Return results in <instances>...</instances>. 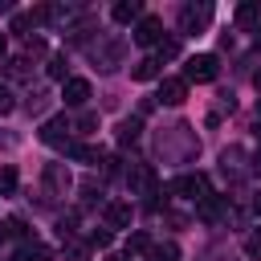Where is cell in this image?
Listing matches in <instances>:
<instances>
[{
    "label": "cell",
    "mask_w": 261,
    "mask_h": 261,
    "mask_svg": "<svg viewBox=\"0 0 261 261\" xmlns=\"http://www.w3.org/2000/svg\"><path fill=\"white\" fill-rule=\"evenodd\" d=\"M106 228H130V204H122V200L106 204Z\"/></svg>",
    "instance_id": "cell-8"
},
{
    "label": "cell",
    "mask_w": 261,
    "mask_h": 261,
    "mask_svg": "<svg viewBox=\"0 0 261 261\" xmlns=\"http://www.w3.org/2000/svg\"><path fill=\"white\" fill-rule=\"evenodd\" d=\"M135 41H139V45H159V41H163V24H159L155 16H143L139 29H135Z\"/></svg>",
    "instance_id": "cell-7"
},
{
    "label": "cell",
    "mask_w": 261,
    "mask_h": 261,
    "mask_svg": "<svg viewBox=\"0 0 261 261\" xmlns=\"http://www.w3.org/2000/svg\"><path fill=\"white\" fill-rule=\"evenodd\" d=\"M0 192H4V196L16 192V167H12V163H0Z\"/></svg>",
    "instance_id": "cell-14"
},
{
    "label": "cell",
    "mask_w": 261,
    "mask_h": 261,
    "mask_svg": "<svg viewBox=\"0 0 261 261\" xmlns=\"http://www.w3.org/2000/svg\"><path fill=\"white\" fill-rule=\"evenodd\" d=\"M8 237H12V224H8V220H0V245H4Z\"/></svg>",
    "instance_id": "cell-25"
},
{
    "label": "cell",
    "mask_w": 261,
    "mask_h": 261,
    "mask_svg": "<svg viewBox=\"0 0 261 261\" xmlns=\"http://www.w3.org/2000/svg\"><path fill=\"white\" fill-rule=\"evenodd\" d=\"M12 106H16V102H12V90L0 86V114H12Z\"/></svg>",
    "instance_id": "cell-22"
},
{
    "label": "cell",
    "mask_w": 261,
    "mask_h": 261,
    "mask_svg": "<svg viewBox=\"0 0 261 261\" xmlns=\"http://www.w3.org/2000/svg\"><path fill=\"white\" fill-rule=\"evenodd\" d=\"M253 171H257V175H261V151H257V155H253Z\"/></svg>",
    "instance_id": "cell-26"
},
{
    "label": "cell",
    "mask_w": 261,
    "mask_h": 261,
    "mask_svg": "<svg viewBox=\"0 0 261 261\" xmlns=\"http://www.w3.org/2000/svg\"><path fill=\"white\" fill-rule=\"evenodd\" d=\"M253 208H257V212H261V196H257V200H253Z\"/></svg>",
    "instance_id": "cell-28"
},
{
    "label": "cell",
    "mask_w": 261,
    "mask_h": 261,
    "mask_svg": "<svg viewBox=\"0 0 261 261\" xmlns=\"http://www.w3.org/2000/svg\"><path fill=\"white\" fill-rule=\"evenodd\" d=\"M130 77H135V82H151V77H159V57H143V61H135V65H130Z\"/></svg>",
    "instance_id": "cell-10"
},
{
    "label": "cell",
    "mask_w": 261,
    "mask_h": 261,
    "mask_svg": "<svg viewBox=\"0 0 261 261\" xmlns=\"http://www.w3.org/2000/svg\"><path fill=\"white\" fill-rule=\"evenodd\" d=\"M257 20H261V0H249V4L237 8V24H241V29H253Z\"/></svg>",
    "instance_id": "cell-11"
},
{
    "label": "cell",
    "mask_w": 261,
    "mask_h": 261,
    "mask_svg": "<svg viewBox=\"0 0 261 261\" xmlns=\"http://www.w3.org/2000/svg\"><path fill=\"white\" fill-rule=\"evenodd\" d=\"M188 98V82L184 77H163V86H159V102L163 106H179Z\"/></svg>",
    "instance_id": "cell-6"
},
{
    "label": "cell",
    "mask_w": 261,
    "mask_h": 261,
    "mask_svg": "<svg viewBox=\"0 0 261 261\" xmlns=\"http://www.w3.org/2000/svg\"><path fill=\"white\" fill-rule=\"evenodd\" d=\"M245 253H249V257H261V228L245 237Z\"/></svg>",
    "instance_id": "cell-20"
},
{
    "label": "cell",
    "mask_w": 261,
    "mask_h": 261,
    "mask_svg": "<svg viewBox=\"0 0 261 261\" xmlns=\"http://www.w3.org/2000/svg\"><path fill=\"white\" fill-rule=\"evenodd\" d=\"M61 98H65V106H86L90 102V82L86 77H65Z\"/></svg>",
    "instance_id": "cell-5"
},
{
    "label": "cell",
    "mask_w": 261,
    "mask_h": 261,
    "mask_svg": "<svg viewBox=\"0 0 261 261\" xmlns=\"http://www.w3.org/2000/svg\"><path fill=\"white\" fill-rule=\"evenodd\" d=\"M257 139H261V122H257Z\"/></svg>",
    "instance_id": "cell-29"
},
{
    "label": "cell",
    "mask_w": 261,
    "mask_h": 261,
    "mask_svg": "<svg viewBox=\"0 0 261 261\" xmlns=\"http://www.w3.org/2000/svg\"><path fill=\"white\" fill-rule=\"evenodd\" d=\"M212 20V4H188L184 12H179V24H184V33H196V29H204Z\"/></svg>",
    "instance_id": "cell-4"
},
{
    "label": "cell",
    "mask_w": 261,
    "mask_h": 261,
    "mask_svg": "<svg viewBox=\"0 0 261 261\" xmlns=\"http://www.w3.org/2000/svg\"><path fill=\"white\" fill-rule=\"evenodd\" d=\"M110 16H114L118 24H130V20H143V4H139V0H118Z\"/></svg>",
    "instance_id": "cell-9"
},
{
    "label": "cell",
    "mask_w": 261,
    "mask_h": 261,
    "mask_svg": "<svg viewBox=\"0 0 261 261\" xmlns=\"http://www.w3.org/2000/svg\"><path fill=\"white\" fill-rule=\"evenodd\" d=\"M49 77H65V57H49Z\"/></svg>",
    "instance_id": "cell-21"
},
{
    "label": "cell",
    "mask_w": 261,
    "mask_h": 261,
    "mask_svg": "<svg viewBox=\"0 0 261 261\" xmlns=\"http://www.w3.org/2000/svg\"><path fill=\"white\" fill-rule=\"evenodd\" d=\"M29 24H33V20H29V16H12V33H24V29H29Z\"/></svg>",
    "instance_id": "cell-24"
},
{
    "label": "cell",
    "mask_w": 261,
    "mask_h": 261,
    "mask_svg": "<svg viewBox=\"0 0 261 261\" xmlns=\"http://www.w3.org/2000/svg\"><path fill=\"white\" fill-rule=\"evenodd\" d=\"M69 130H73V126H69V118H65V114H57V118H49V122L41 126V143H49V147H57V151H69V143H73V139H69Z\"/></svg>",
    "instance_id": "cell-2"
},
{
    "label": "cell",
    "mask_w": 261,
    "mask_h": 261,
    "mask_svg": "<svg viewBox=\"0 0 261 261\" xmlns=\"http://www.w3.org/2000/svg\"><path fill=\"white\" fill-rule=\"evenodd\" d=\"M147 249H151V237H147V232H130L126 253H147Z\"/></svg>",
    "instance_id": "cell-16"
},
{
    "label": "cell",
    "mask_w": 261,
    "mask_h": 261,
    "mask_svg": "<svg viewBox=\"0 0 261 261\" xmlns=\"http://www.w3.org/2000/svg\"><path fill=\"white\" fill-rule=\"evenodd\" d=\"M175 257H179L175 245H151L147 249V261H175Z\"/></svg>",
    "instance_id": "cell-13"
},
{
    "label": "cell",
    "mask_w": 261,
    "mask_h": 261,
    "mask_svg": "<svg viewBox=\"0 0 261 261\" xmlns=\"http://www.w3.org/2000/svg\"><path fill=\"white\" fill-rule=\"evenodd\" d=\"M171 192H175V196H188V200H208V196H212V192H208V179H204L200 171H196V175H192V171L175 175V179H171Z\"/></svg>",
    "instance_id": "cell-3"
},
{
    "label": "cell",
    "mask_w": 261,
    "mask_h": 261,
    "mask_svg": "<svg viewBox=\"0 0 261 261\" xmlns=\"http://www.w3.org/2000/svg\"><path fill=\"white\" fill-rule=\"evenodd\" d=\"M216 73H220V65H216L212 53H196V57H188V65H184V82H212Z\"/></svg>",
    "instance_id": "cell-1"
},
{
    "label": "cell",
    "mask_w": 261,
    "mask_h": 261,
    "mask_svg": "<svg viewBox=\"0 0 261 261\" xmlns=\"http://www.w3.org/2000/svg\"><path fill=\"white\" fill-rule=\"evenodd\" d=\"M45 179H49V184H53V188H61V192H65V188H69V175H65V171H61V167H49V171H45Z\"/></svg>",
    "instance_id": "cell-19"
},
{
    "label": "cell",
    "mask_w": 261,
    "mask_h": 261,
    "mask_svg": "<svg viewBox=\"0 0 261 261\" xmlns=\"http://www.w3.org/2000/svg\"><path fill=\"white\" fill-rule=\"evenodd\" d=\"M4 49H8V37H4V33H0V57H4Z\"/></svg>",
    "instance_id": "cell-27"
},
{
    "label": "cell",
    "mask_w": 261,
    "mask_h": 261,
    "mask_svg": "<svg viewBox=\"0 0 261 261\" xmlns=\"http://www.w3.org/2000/svg\"><path fill=\"white\" fill-rule=\"evenodd\" d=\"M90 241H94L98 249H106V245H110V228H94V232H90Z\"/></svg>",
    "instance_id": "cell-23"
},
{
    "label": "cell",
    "mask_w": 261,
    "mask_h": 261,
    "mask_svg": "<svg viewBox=\"0 0 261 261\" xmlns=\"http://www.w3.org/2000/svg\"><path fill=\"white\" fill-rule=\"evenodd\" d=\"M118 139H122V143H135V139H139V118H126V122L118 126Z\"/></svg>",
    "instance_id": "cell-17"
},
{
    "label": "cell",
    "mask_w": 261,
    "mask_h": 261,
    "mask_svg": "<svg viewBox=\"0 0 261 261\" xmlns=\"http://www.w3.org/2000/svg\"><path fill=\"white\" fill-rule=\"evenodd\" d=\"M200 216H204V220H216V216H220V200H216V196L200 200Z\"/></svg>",
    "instance_id": "cell-18"
},
{
    "label": "cell",
    "mask_w": 261,
    "mask_h": 261,
    "mask_svg": "<svg viewBox=\"0 0 261 261\" xmlns=\"http://www.w3.org/2000/svg\"><path fill=\"white\" fill-rule=\"evenodd\" d=\"M12 261H57V257H53V253H49L45 245H37V241H29V245H24V249H20V253H16Z\"/></svg>",
    "instance_id": "cell-12"
},
{
    "label": "cell",
    "mask_w": 261,
    "mask_h": 261,
    "mask_svg": "<svg viewBox=\"0 0 261 261\" xmlns=\"http://www.w3.org/2000/svg\"><path fill=\"white\" fill-rule=\"evenodd\" d=\"M155 49H159V61H167V57H179V41H175V37H163Z\"/></svg>",
    "instance_id": "cell-15"
}]
</instances>
